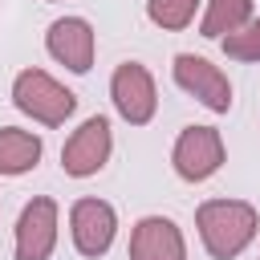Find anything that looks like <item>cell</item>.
<instances>
[{
	"label": "cell",
	"mask_w": 260,
	"mask_h": 260,
	"mask_svg": "<svg viewBox=\"0 0 260 260\" xmlns=\"http://www.w3.org/2000/svg\"><path fill=\"white\" fill-rule=\"evenodd\" d=\"M110 93H114V106H118V114L126 122H134V126L150 122V114H154V81L138 61H126V65L114 69Z\"/></svg>",
	"instance_id": "6"
},
{
	"label": "cell",
	"mask_w": 260,
	"mask_h": 260,
	"mask_svg": "<svg viewBox=\"0 0 260 260\" xmlns=\"http://www.w3.org/2000/svg\"><path fill=\"white\" fill-rule=\"evenodd\" d=\"M130 260H183L179 228L162 215H146L130 236Z\"/></svg>",
	"instance_id": "10"
},
{
	"label": "cell",
	"mask_w": 260,
	"mask_h": 260,
	"mask_svg": "<svg viewBox=\"0 0 260 260\" xmlns=\"http://www.w3.org/2000/svg\"><path fill=\"white\" fill-rule=\"evenodd\" d=\"M195 4L199 0H146V12L154 24L162 28H183L191 16H195Z\"/></svg>",
	"instance_id": "13"
},
{
	"label": "cell",
	"mask_w": 260,
	"mask_h": 260,
	"mask_svg": "<svg viewBox=\"0 0 260 260\" xmlns=\"http://www.w3.org/2000/svg\"><path fill=\"white\" fill-rule=\"evenodd\" d=\"M41 158V138L16 126L0 130V175H24Z\"/></svg>",
	"instance_id": "11"
},
{
	"label": "cell",
	"mask_w": 260,
	"mask_h": 260,
	"mask_svg": "<svg viewBox=\"0 0 260 260\" xmlns=\"http://www.w3.org/2000/svg\"><path fill=\"white\" fill-rule=\"evenodd\" d=\"M248 12H252V0H211V8L203 16V37H223V32L244 28Z\"/></svg>",
	"instance_id": "12"
},
{
	"label": "cell",
	"mask_w": 260,
	"mask_h": 260,
	"mask_svg": "<svg viewBox=\"0 0 260 260\" xmlns=\"http://www.w3.org/2000/svg\"><path fill=\"white\" fill-rule=\"evenodd\" d=\"M57 240V203L32 199L16 223V260H45Z\"/></svg>",
	"instance_id": "7"
},
{
	"label": "cell",
	"mask_w": 260,
	"mask_h": 260,
	"mask_svg": "<svg viewBox=\"0 0 260 260\" xmlns=\"http://www.w3.org/2000/svg\"><path fill=\"white\" fill-rule=\"evenodd\" d=\"M195 219H199V236L215 260L240 256L248 248V240L256 236V211H252V203H240V199H211L199 207Z\"/></svg>",
	"instance_id": "1"
},
{
	"label": "cell",
	"mask_w": 260,
	"mask_h": 260,
	"mask_svg": "<svg viewBox=\"0 0 260 260\" xmlns=\"http://www.w3.org/2000/svg\"><path fill=\"white\" fill-rule=\"evenodd\" d=\"M175 81H179L187 93H195L207 110L228 114V106H232V85H228V77H223L211 61H203V57H195V53H179V57H175Z\"/></svg>",
	"instance_id": "4"
},
{
	"label": "cell",
	"mask_w": 260,
	"mask_h": 260,
	"mask_svg": "<svg viewBox=\"0 0 260 260\" xmlns=\"http://www.w3.org/2000/svg\"><path fill=\"white\" fill-rule=\"evenodd\" d=\"M114 240V207L102 199L73 203V244L81 256H102Z\"/></svg>",
	"instance_id": "8"
},
{
	"label": "cell",
	"mask_w": 260,
	"mask_h": 260,
	"mask_svg": "<svg viewBox=\"0 0 260 260\" xmlns=\"http://www.w3.org/2000/svg\"><path fill=\"white\" fill-rule=\"evenodd\" d=\"M106 158H110V122L98 114V118L81 122V130L65 142V150H61V167H65V175L85 179V175L102 171Z\"/></svg>",
	"instance_id": "5"
},
{
	"label": "cell",
	"mask_w": 260,
	"mask_h": 260,
	"mask_svg": "<svg viewBox=\"0 0 260 260\" xmlns=\"http://www.w3.org/2000/svg\"><path fill=\"white\" fill-rule=\"evenodd\" d=\"M223 53L240 61H260V20H248L244 28L223 37Z\"/></svg>",
	"instance_id": "14"
},
{
	"label": "cell",
	"mask_w": 260,
	"mask_h": 260,
	"mask_svg": "<svg viewBox=\"0 0 260 260\" xmlns=\"http://www.w3.org/2000/svg\"><path fill=\"white\" fill-rule=\"evenodd\" d=\"M49 53L65 61L73 73H85L93 65V28L81 16H65L49 24Z\"/></svg>",
	"instance_id": "9"
},
{
	"label": "cell",
	"mask_w": 260,
	"mask_h": 260,
	"mask_svg": "<svg viewBox=\"0 0 260 260\" xmlns=\"http://www.w3.org/2000/svg\"><path fill=\"white\" fill-rule=\"evenodd\" d=\"M223 162V142H219V130L211 126H187L175 142V171L191 183L215 175Z\"/></svg>",
	"instance_id": "3"
},
{
	"label": "cell",
	"mask_w": 260,
	"mask_h": 260,
	"mask_svg": "<svg viewBox=\"0 0 260 260\" xmlns=\"http://www.w3.org/2000/svg\"><path fill=\"white\" fill-rule=\"evenodd\" d=\"M12 102H16L24 114H32L37 122H45V126H61V122L73 114V106H77V98H73L65 85H57L49 73H41V69L16 73V81H12Z\"/></svg>",
	"instance_id": "2"
}]
</instances>
